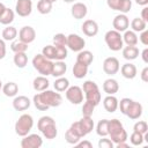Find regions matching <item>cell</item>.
<instances>
[{
	"mask_svg": "<svg viewBox=\"0 0 148 148\" xmlns=\"http://www.w3.org/2000/svg\"><path fill=\"white\" fill-rule=\"evenodd\" d=\"M118 108L120 109V112L125 116H127L130 119H139L142 114L143 108L139 102H135L128 97L121 98L120 102H118Z\"/></svg>",
	"mask_w": 148,
	"mask_h": 148,
	"instance_id": "obj_1",
	"label": "cell"
},
{
	"mask_svg": "<svg viewBox=\"0 0 148 148\" xmlns=\"http://www.w3.org/2000/svg\"><path fill=\"white\" fill-rule=\"evenodd\" d=\"M108 135H110V138H111L110 140L114 145L127 140V132L125 131L123 124L118 119H111V120H109Z\"/></svg>",
	"mask_w": 148,
	"mask_h": 148,
	"instance_id": "obj_2",
	"label": "cell"
},
{
	"mask_svg": "<svg viewBox=\"0 0 148 148\" xmlns=\"http://www.w3.org/2000/svg\"><path fill=\"white\" fill-rule=\"evenodd\" d=\"M37 127L42 132V134L44 135V138H46L49 140L54 139L57 136V134H58L56 121L50 116H43V117H40L39 120H38V123H37Z\"/></svg>",
	"mask_w": 148,
	"mask_h": 148,
	"instance_id": "obj_3",
	"label": "cell"
},
{
	"mask_svg": "<svg viewBox=\"0 0 148 148\" xmlns=\"http://www.w3.org/2000/svg\"><path fill=\"white\" fill-rule=\"evenodd\" d=\"M69 128L76 135H79L80 138H83V136H86L87 134H89L94 130V120L91 119V117L83 116L80 120L73 123Z\"/></svg>",
	"mask_w": 148,
	"mask_h": 148,
	"instance_id": "obj_4",
	"label": "cell"
},
{
	"mask_svg": "<svg viewBox=\"0 0 148 148\" xmlns=\"http://www.w3.org/2000/svg\"><path fill=\"white\" fill-rule=\"evenodd\" d=\"M84 91V96H86V101L87 102H90L91 104H94L95 106H97L101 102V92H99V89H98V86L94 82V81H86L83 83V89Z\"/></svg>",
	"mask_w": 148,
	"mask_h": 148,
	"instance_id": "obj_5",
	"label": "cell"
},
{
	"mask_svg": "<svg viewBox=\"0 0 148 148\" xmlns=\"http://www.w3.org/2000/svg\"><path fill=\"white\" fill-rule=\"evenodd\" d=\"M37 97L49 109L50 108H57V106L61 105V103H62V96L59 92H56L53 90L46 89V90L42 91L40 94H37Z\"/></svg>",
	"mask_w": 148,
	"mask_h": 148,
	"instance_id": "obj_6",
	"label": "cell"
},
{
	"mask_svg": "<svg viewBox=\"0 0 148 148\" xmlns=\"http://www.w3.org/2000/svg\"><path fill=\"white\" fill-rule=\"evenodd\" d=\"M32 66L39 74H42L44 76H47V75H51L52 67H53V61L45 58L40 53V54H36L32 58Z\"/></svg>",
	"mask_w": 148,
	"mask_h": 148,
	"instance_id": "obj_7",
	"label": "cell"
},
{
	"mask_svg": "<svg viewBox=\"0 0 148 148\" xmlns=\"http://www.w3.org/2000/svg\"><path fill=\"white\" fill-rule=\"evenodd\" d=\"M42 54L50 60H64L67 57V49L66 46L46 45L43 47Z\"/></svg>",
	"mask_w": 148,
	"mask_h": 148,
	"instance_id": "obj_8",
	"label": "cell"
},
{
	"mask_svg": "<svg viewBox=\"0 0 148 148\" xmlns=\"http://www.w3.org/2000/svg\"><path fill=\"white\" fill-rule=\"evenodd\" d=\"M32 126H34L32 117L28 113H24L20 116V118L15 123V133L18 136H25L27 134H29Z\"/></svg>",
	"mask_w": 148,
	"mask_h": 148,
	"instance_id": "obj_9",
	"label": "cell"
},
{
	"mask_svg": "<svg viewBox=\"0 0 148 148\" xmlns=\"http://www.w3.org/2000/svg\"><path fill=\"white\" fill-rule=\"evenodd\" d=\"M104 40L108 45V47L111 51H120L124 47V42H123V36L120 35L119 31L117 30H109L105 36H104Z\"/></svg>",
	"mask_w": 148,
	"mask_h": 148,
	"instance_id": "obj_10",
	"label": "cell"
},
{
	"mask_svg": "<svg viewBox=\"0 0 148 148\" xmlns=\"http://www.w3.org/2000/svg\"><path fill=\"white\" fill-rule=\"evenodd\" d=\"M65 92H66V98L72 104L77 105L83 102V90L79 86H69Z\"/></svg>",
	"mask_w": 148,
	"mask_h": 148,
	"instance_id": "obj_11",
	"label": "cell"
},
{
	"mask_svg": "<svg viewBox=\"0 0 148 148\" xmlns=\"http://www.w3.org/2000/svg\"><path fill=\"white\" fill-rule=\"evenodd\" d=\"M84 45H86V40L81 36H79L77 34H69L67 36L66 46L69 50H72L74 52H80L83 50Z\"/></svg>",
	"mask_w": 148,
	"mask_h": 148,
	"instance_id": "obj_12",
	"label": "cell"
},
{
	"mask_svg": "<svg viewBox=\"0 0 148 148\" xmlns=\"http://www.w3.org/2000/svg\"><path fill=\"white\" fill-rule=\"evenodd\" d=\"M106 5L112 10L120 12L121 14H126L132 8L131 0H106Z\"/></svg>",
	"mask_w": 148,
	"mask_h": 148,
	"instance_id": "obj_13",
	"label": "cell"
},
{
	"mask_svg": "<svg viewBox=\"0 0 148 148\" xmlns=\"http://www.w3.org/2000/svg\"><path fill=\"white\" fill-rule=\"evenodd\" d=\"M43 145V139L38 134H27L21 141L22 148H39Z\"/></svg>",
	"mask_w": 148,
	"mask_h": 148,
	"instance_id": "obj_14",
	"label": "cell"
},
{
	"mask_svg": "<svg viewBox=\"0 0 148 148\" xmlns=\"http://www.w3.org/2000/svg\"><path fill=\"white\" fill-rule=\"evenodd\" d=\"M15 12L21 17H27L32 12V1L31 0H17L15 5Z\"/></svg>",
	"mask_w": 148,
	"mask_h": 148,
	"instance_id": "obj_15",
	"label": "cell"
},
{
	"mask_svg": "<svg viewBox=\"0 0 148 148\" xmlns=\"http://www.w3.org/2000/svg\"><path fill=\"white\" fill-rule=\"evenodd\" d=\"M120 68L119 60L114 57H109L103 61V71L108 75H114Z\"/></svg>",
	"mask_w": 148,
	"mask_h": 148,
	"instance_id": "obj_16",
	"label": "cell"
},
{
	"mask_svg": "<svg viewBox=\"0 0 148 148\" xmlns=\"http://www.w3.org/2000/svg\"><path fill=\"white\" fill-rule=\"evenodd\" d=\"M112 25H113L114 30H117L119 32H123V31H126L127 28L130 27V20L126 16V14L120 13V14L114 16V18L112 21Z\"/></svg>",
	"mask_w": 148,
	"mask_h": 148,
	"instance_id": "obj_17",
	"label": "cell"
},
{
	"mask_svg": "<svg viewBox=\"0 0 148 148\" xmlns=\"http://www.w3.org/2000/svg\"><path fill=\"white\" fill-rule=\"evenodd\" d=\"M35 38H36V31L30 25H24L18 31V39L22 40L23 43L30 44V43H32L35 40Z\"/></svg>",
	"mask_w": 148,
	"mask_h": 148,
	"instance_id": "obj_18",
	"label": "cell"
},
{
	"mask_svg": "<svg viewBox=\"0 0 148 148\" xmlns=\"http://www.w3.org/2000/svg\"><path fill=\"white\" fill-rule=\"evenodd\" d=\"M82 32L88 37H94L98 34V24L94 20H86L81 25Z\"/></svg>",
	"mask_w": 148,
	"mask_h": 148,
	"instance_id": "obj_19",
	"label": "cell"
},
{
	"mask_svg": "<svg viewBox=\"0 0 148 148\" xmlns=\"http://www.w3.org/2000/svg\"><path fill=\"white\" fill-rule=\"evenodd\" d=\"M71 13L74 18L81 20V18H84L86 15L88 14V8L83 2H75L71 8Z\"/></svg>",
	"mask_w": 148,
	"mask_h": 148,
	"instance_id": "obj_20",
	"label": "cell"
},
{
	"mask_svg": "<svg viewBox=\"0 0 148 148\" xmlns=\"http://www.w3.org/2000/svg\"><path fill=\"white\" fill-rule=\"evenodd\" d=\"M31 104V101L27 97V96H15L13 99V108L16 111H24L27 109H29Z\"/></svg>",
	"mask_w": 148,
	"mask_h": 148,
	"instance_id": "obj_21",
	"label": "cell"
},
{
	"mask_svg": "<svg viewBox=\"0 0 148 148\" xmlns=\"http://www.w3.org/2000/svg\"><path fill=\"white\" fill-rule=\"evenodd\" d=\"M119 69H120V72H121V75H123L125 79H128V80L134 79V77L136 76V73H138L135 65H133V64H131V62L124 64V65L121 66V68H119Z\"/></svg>",
	"mask_w": 148,
	"mask_h": 148,
	"instance_id": "obj_22",
	"label": "cell"
},
{
	"mask_svg": "<svg viewBox=\"0 0 148 148\" xmlns=\"http://www.w3.org/2000/svg\"><path fill=\"white\" fill-rule=\"evenodd\" d=\"M49 86H50V81L44 75L35 77L34 81H32V87H34V89L36 91H44V90H46L49 88Z\"/></svg>",
	"mask_w": 148,
	"mask_h": 148,
	"instance_id": "obj_23",
	"label": "cell"
},
{
	"mask_svg": "<svg viewBox=\"0 0 148 148\" xmlns=\"http://www.w3.org/2000/svg\"><path fill=\"white\" fill-rule=\"evenodd\" d=\"M103 90L108 94V95H114L116 92H118L119 90V84L118 81L114 79H106L103 83Z\"/></svg>",
	"mask_w": 148,
	"mask_h": 148,
	"instance_id": "obj_24",
	"label": "cell"
},
{
	"mask_svg": "<svg viewBox=\"0 0 148 148\" xmlns=\"http://www.w3.org/2000/svg\"><path fill=\"white\" fill-rule=\"evenodd\" d=\"M118 102L119 101L117 99V97H114L113 95H108L103 99V106L108 112L112 113L118 109Z\"/></svg>",
	"mask_w": 148,
	"mask_h": 148,
	"instance_id": "obj_25",
	"label": "cell"
},
{
	"mask_svg": "<svg viewBox=\"0 0 148 148\" xmlns=\"http://www.w3.org/2000/svg\"><path fill=\"white\" fill-rule=\"evenodd\" d=\"M76 61L89 67V65L94 61V54H92L90 51H88V50H82V51H80V52L77 53V56H76Z\"/></svg>",
	"mask_w": 148,
	"mask_h": 148,
	"instance_id": "obj_26",
	"label": "cell"
},
{
	"mask_svg": "<svg viewBox=\"0 0 148 148\" xmlns=\"http://www.w3.org/2000/svg\"><path fill=\"white\" fill-rule=\"evenodd\" d=\"M66 71H67V65L62 60H56V62H53L51 75L54 77H60L66 73Z\"/></svg>",
	"mask_w": 148,
	"mask_h": 148,
	"instance_id": "obj_27",
	"label": "cell"
},
{
	"mask_svg": "<svg viewBox=\"0 0 148 148\" xmlns=\"http://www.w3.org/2000/svg\"><path fill=\"white\" fill-rule=\"evenodd\" d=\"M139 56V49L135 45H127L123 47V57L126 60H134Z\"/></svg>",
	"mask_w": 148,
	"mask_h": 148,
	"instance_id": "obj_28",
	"label": "cell"
},
{
	"mask_svg": "<svg viewBox=\"0 0 148 148\" xmlns=\"http://www.w3.org/2000/svg\"><path fill=\"white\" fill-rule=\"evenodd\" d=\"M2 92L7 97H15L18 92V86L15 82H7L5 86H2Z\"/></svg>",
	"mask_w": 148,
	"mask_h": 148,
	"instance_id": "obj_29",
	"label": "cell"
},
{
	"mask_svg": "<svg viewBox=\"0 0 148 148\" xmlns=\"http://www.w3.org/2000/svg\"><path fill=\"white\" fill-rule=\"evenodd\" d=\"M88 73V66L82 65L80 62H75L73 66V75L76 79H83Z\"/></svg>",
	"mask_w": 148,
	"mask_h": 148,
	"instance_id": "obj_30",
	"label": "cell"
},
{
	"mask_svg": "<svg viewBox=\"0 0 148 148\" xmlns=\"http://www.w3.org/2000/svg\"><path fill=\"white\" fill-rule=\"evenodd\" d=\"M123 42L126 45H136L139 42V38H138V35L133 30H126V31H124Z\"/></svg>",
	"mask_w": 148,
	"mask_h": 148,
	"instance_id": "obj_31",
	"label": "cell"
},
{
	"mask_svg": "<svg viewBox=\"0 0 148 148\" xmlns=\"http://www.w3.org/2000/svg\"><path fill=\"white\" fill-rule=\"evenodd\" d=\"M14 12L10 9V8H7L3 10V13L0 15V23L3 24V25H9L13 21H14Z\"/></svg>",
	"mask_w": 148,
	"mask_h": 148,
	"instance_id": "obj_32",
	"label": "cell"
},
{
	"mask_svg": "<svg viewBox=\"0 0 148 148\" xmlns=\"http://www.w3.org/2000/svg\"><path fill=\"white\" fill-rule=\"evenodd\" d=\"M14 64L16 65V67L18 68H24L28 64V56L25 54V52H17L14 56Z\"/></svg>",
	"mask_w": 148,
	"mask_h": 148,
	"instance_id": "obj_33",
	"label": "cell"
},
{
	"mask_svg": "<svg viewBox=\"0 0 148 148\" xmlns=\"http://www.w3.org/2000/svg\"><path fill=\"white\" fill-rule=\"evenodd\" d=\"M53 87H54V89H56L58 92L66 91V89L69 87V81H68V79L62 77V76L57 77V80H56L54 83H53Z\"/></svg>",
	"mask_w": 148,
	"mask_h": 148,
	"instance_id": "obj_34",
	"label": "cell"
},
{
	"mask_svg": "<svg viewBox=\"0 0 148 148\" xmlns=\"http://www.w3.org/2000/svg\"><path fill=\"white\" fill-rule=\"evenodd\" d=\"M146 27H147V22L143 21L141 17H135L131 22V28L134 32H141L146 29Z\"/></svg>",
	"mask_w": 148,
	"mask_h": 148,
	"instance_id": "obj_35",
	"label": "cell"
},
{
	"mask_svg": "<svg viewBox=\"0 0 148 148\" xmlns=\"http://www.w3.org/2000/svg\"><path fill=\"white\" fill-rule=\"evenodd\" d=\"M17 36V30L15 27L12 25H7L3 30H2V39L3 40H14Z\"/></svg>",
	"mask_w": 148,
	"mask_h": 148,
	"instance_id": "obj_36",
	"label": "cell"
},
{
	"mask_svg": "<svg viewBox=\"0 0 148 148\" xmlns=\"http://www.w3.org/2000/svg\"><path fill=\"white\" fill-rule=\"evenodd\" d=\"M52 5L53 3H51L47 0H39L37 2V10H38V13H40L43 15L49 14L52 10Z\"/></svg>",
	"mask_w": 148,
	"mask_h": 148,
	"instance_id": "obj_37",
	"label": "cell"
},
{
	"mask_svg": "<svg viewBox=\"0 0 148 148\" xmlns=\"http://www.w3.org/2000/svg\"><path fill=\"white\" fill-rule=\"evenodd\" d=\"M108 127H109V120L108 119H102L98 121L96 126V133L99 136H106L108 135Z\"/></svg>",
	"mask_w": 148,
	"mask_h": 148,
	"instance_id": "obj_38",
	"label": "cell"
},
{
	"mask_svg": "<svg viewBox=\"0 0 148 148\" xmlns=\"http://www.w3.org/2000/svg\"><path fill=\"white\" fill-rule=\"evenodd\" d=\"M10 49L14 53H17V52H25L28 50V44L27 43H23L22 40H13L12 44H10Z\"/></svg>",
	"mask_w": 148,
	"mask_h": 148,
	"instance_id": "obj_39",
	"label": "cell"
},
{
	"mask_svg": "<svg viewBox=\"0 0 148 148\" xmlns=\"http://www.w3.org/2000/svg\"><path fill=\"white\" fill-rule=\"evenodd\" d=\"M80 139H81V138H80L79 135H76L71 128H68V130L66 131V133H65V140H66L69 145H74V146H75V145L80 141Z\"/></svg>",
	"mask_w": 148,
	"mask_h": 148,
	"instance_id": "obj_40",
	"label": "cell"
},
{
	"mask_svg": "<svg viewBox=\"0 0 148 148\" xmlns=\"http://www.w3.org/2000/svg\"><path fill=\"white\" fill-rule=\"evenodd\" d=\"M130 141H131V143H132L133 146H141V145L143 143V141H145V140H143V134L133 131V133H132L131 136H130Z\"/></svg>",
	"mask_w": 148,
	"mask_h": 148,
	"instance_id": "obj_41",
	"label": "cell"
},
{
	"mask_svg": "<svg viewBox=\"0 0 148 148\" xmlns=\"http://www.w3.org/2000/svg\"><path fill=\"white\" fill-rule=\"evenodd\" d=\"M133 131L139 132L141 134H145L146 132H148V124H147V121H145V120L136 121L134 124V126H133Z\"/></svg>",
	"mask_w": 148,
	"mask_h": 148,
	"instance_id": "obj_42",
	"label": "cell"
},
{
	"mask_svg": "<svg viewBox=\"0 0 148 148\" xmlns=\"http://www.w3.org/2000/svg\"><path fill=\"white\" fill-rule=\"evenodd\" d=\"M66 42L67 36H65L64 34H56L53 36V45L56 46H66Z\"/></svg>",
	"mask_w": 148,
	"mask_h": 148,
	"instance_id": "obj_43",
	"label": "cell"
},
{
	"mask_svg": "<svg viewBox=\"0 0 148 148\" xmlns=\"http://www.w3.org/2000/svg\"><path fill=\"white\" fill-rule=\"evenodd\" d=\"M95 110V105L91 104L90 102H84L83 106H82V114L86 116V117H91L92 116V112Z\"/></svg>",
	"mask_w": 148,
	"mask_h": 148,
	"instance_id": "obj_44",
	"label": "cell"
},
{
	"mask_svg": "<svg viewBox=\"0 0 148 148\" xmlns=\"http://www.w3.org/2000/svg\"><path fill=\"white\" fill-rule=\"evenodd\" d=\"M98 147L99 148H113L114 143L110 139H101L98 141Z\"/></svg>",
	"mask_w": 148,
	"mask_h": 148,
	"instance_id": "obj_45",
	"label": "cell"
},
{
	"mask_svg": "<svg viewBox=\"0 0 148 148\" xmlns=\"http://www.w3.org/2000/svg\"><path fill=\"white\" fill-rule=\"evenodd\" d=\"M139 39H140V42H141L145 46L148 45V31H147V29H145L143 31H141V35H140Z\"/></svg>",
	"mask_w": 148,
	"mask_h": 148,
	"instance_id": "obj_46",
	"label": "cell"
},
{
	"mask_svg": "<svg viewBox=\"0 0 148 148\" xmlns=\"http://www.w3.org/2000/svg\"><path fill=\"white\" fill-rule=\"evenodd\" d=\"M76 147H80V148H92V143L90 142V141H88V140H83V141H79L76 145H75Z\"/></svg>",
	"mask_w": 148,
	"mask_h": 148,
	"instance_id": "obj_47",
	"label": "cell"
},
{
	"mask_svg": "<svg viewBox=\"0 0 148 148\" xmlns=\"http://www.w3.org/2000/svg\"><path fill=\"white\" fill-rule=\"evenodd\" d=\"M6 56V44H5V40L0 38V60L3 59Z\"/></svg>",
	"mask_w": 148,
	"mask_h": 148,
	"instance_id": "obj_48",
	"label": "cell"
},
{
	"mask_svg": "<svg viewBox=\"0 0 148 148\" xmlns=\"http://www.w3.org/2000/svg\"><path fill=\"white\" fill-rule=\"evenodd\" d=\"M141 80L143 82H148V67H145L141 72Z\"/></svg>",
	"mask_w": 148,
	"mask_h": 148,
	"instance_id": "obj_49",
	"label": "cell"
},
{
	"mask_svg": "<svg viewBox=\"0 0 148 148\" xmlns=\"http://www.w3.org/2000/svg\"><path fill=\"white\" fill-rule=\"evenodd\" d=\"M141 18L143 20V21H148V8L147 7H143V9H142V12H141Z\"/></svg>",
	"mask_w": 148,
	"mask_h": 148,
	"instance_id": "obj_50",
	"label": "cell"
},
{
	"mask_svg": "<svg viewBox=\"0 0 148 148\" xmlns=\"http://www.w3.org/2000/svg\"><path fill=\"white\" fill-rule=\"evenodd\" d=\"M141 57H142V60H143V62L145 64H148V49L146 47L143 51H142V53H141Z\"/></svg>",
	"mask_w": 148,
	"mask_h": 148,
	"instance_id": "obj_51",
	"label": "cell"
},
{
	"mask_svg": "<svg viewBox=\"0 0 148 148\" xmlns=\"http://www.w3.org/2000/svg\"><path fill=\"white\" fill-rule=\"evenodd\" d=\"M135 2H136L138 5H140V6H147L148 0H135Z\"/></svg>",
	"mask_w": 148,
	"mask_h": 148,
	"instance_id": "obj_52",
	"label": "cell"
},
{
	"mask_svg": "<svg viewBox=\"0 0 148 148\" xmlns=\"http://www.w3.org/2000/svg\"><path fill=\"white\" fill-rule=\"evenodd\" d=\"M117 148H121V147H128V143H126V141H123V142H119L116 145Z\"/></svg>",
	"mask_w": 148,
	"mask_h": 148,
	"instance_id": "obj_53",
	"label": "cell"
},
{
	"mask_svg": "<svg viewBox=\"0 0 148 148\" xmlns=\"http://www.w3.org/2000/svg\"><path fill=\"white\" fill-rule=\"evenodd\" d=\"M5 9H6V6H5L3 3H1V2H0V15L3 13V10H5Z\"/></svg>",
	"mask_w": 148,
	"mask_h": 148,
	"instance_id": "obj_54",
	"label": "cell"
},
{
	"mask_svg": "<svg viewBox=\"0 0 148 148\" xmlns=\"http://www.w3.org/2000/svg\"><path fill=\"white\" fill-rule=\"evenodd\" d=\"M64 2H67V3H71V2H74L75 0H62Z\"/></svg>",
	"mask_w": 148,
	"mask_h": 148,
	"instance_id": "obj_55",
	"label": "cell"
},
{
	"mask_svg": "<svg viewBox=\"0 0 148 148\" xmlns=\"http://www.w3.org/2000/svg\"><path fill=\"white\" fill-rule=\"evenodd\" d=\"M47 1H50V2H51V3H54V2H56V1H57V0H47Z\"/></svg>",
	"mask_w": 148,
	"mask_h": 148,
	"instance_id": "obj_56",
	"label": "cell"
},
{
	"mask_svg": "<svg viewBox=\"0 0 148 148\" xmlns=\"http://www.w3.org/2000/svg\"><path fill=\"white\" fill-rule=\"evenodd\" d=\"M2 88V82H1V80H0V89Z\"/></svg>",
	"mask_w": 148,
	"mask_h": 148,
	"instance_id": "obj_57",
	"label": "cell"
}]
</instances>
